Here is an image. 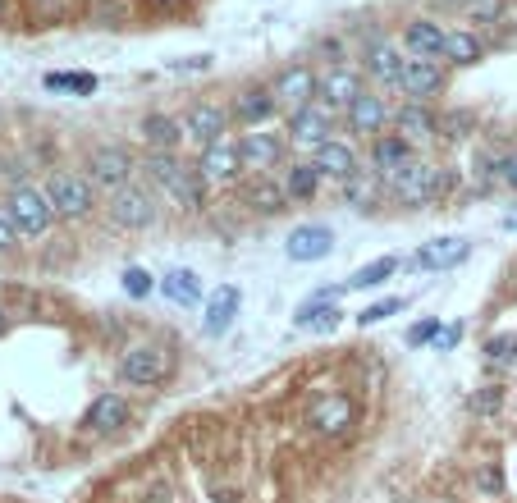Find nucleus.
Here are the masks:
<instances>
[{
    "label": "nucleus",
    "instance_id": "obj_9",
    "mask_svg": "<svg viewBox=\"0 0 517 503\" xmlns=\"http://www.w3.org/2000/svg\"><path fill=\"white\" fill-rule=\"evenodd\" d=\"M334 133V110L325 106V101H312V106H302L289 115V138L302 142V147H325Z\"/></svg>",
    "mask_w": 517,
    "mask_h": 503
},
{
    "label": "nucleus",
    "instance_id": "obj_49",
    "mask_svg": "<svg viewBox=\"0 0 517 503\" xmlns=\"http://www.w3.org/2000/svg\"><path fill=\"white\" fill-rule=\"evenodd\" d=\"M504 229H508V234H517V211H508V215H504Z\"/></svg>",
    "mask_w": 517,
    "mask_h": 503
},
{
    "label": "nucleus",
    "instance_id": "obj_20",
    "mask_svg": "<svg viewBox=\"0 0 517 503\" xmlns=\"http://www.w3.org/2000/svg\"><path fill=\"white\" fill-rule=\"evenodd\" d=\"M371 165H376V174H385V179L403 174L412 165V142L403 138V133H385V138H376L371 142Z\"/></svg>",
    "mask_w": 517,
    "mask_h": 503
},
{
    "label": "nucleus",
    "instance_id": "obj_27",
    "mask_svg": "<svg viewBox=\"0 0 517 503\" xmlns=\"http://www.w3.org/2000/svg\"><path fill=\"white\" fill-rule=\"evenodd\" d=\"M394 124H399V133L408 142H431L435 129H440V119H435V110L426 106V101H408V106H399Z\"/></svg>",
    "mask_w": 517,
    "mask_h": 503
},
{
    "label": "nucleus",
    "instance_id": "obj_29",
    "mask_svg": "<svg viewBox=\"0 0 517 503\" xmlns=\"http://www.w3.org/2000/svg\"><path fill=\"white\" fill-rule=\"evenodd\" d=\"M344 119H348V129H353V133H362V138H367V133H380V129H385L389 110H385V101H380L376 92H362V97H357L353 106L344 110Z\"/></svg>",
    "mask_w": 517,
    "mask_h": 503
},
{
    "label": "nucleus",
    "instance_id": "obj_21",
    "mask_svg": "<svg viewBox=\"0 0 517 503\" xmlns=\"http://www.w3.org/2000/svg\"><path fill=\"white\" fill-rule=\"evenodd\" d=\"M129 421V398L124 394H101L92 398V407L83 412V426L92 430V435H110V430H119Z\"/></svg>",
    "mask_w": 517,
    "mask_h": 503
},
{
    "label": "nucleus",
    "instance_id": "obj_32",
    "mask_svg": "<svg viewBox=\"0 0 517 503\" xmlns=\"http://www.w3.org/2000/svg\"><path fill=\"white\" fill-rule=\"evenodd\" d=\"M399 270V257H380V261H371V266H362V270H353V275L344 279V293H362V289H380L389 275Z\"/></svg>",
    "mask_w": 517,
    "mask_h": 503
},
{
    "label": "nucleus",
    "instance_id": "obj_34",
    "mask_svg": "<svg viewBox=\"0 0 517 503\" xmlns=\"http://www.w3.org/2000/svg\"><path fill=\"white\" fill-rule=\"evenodd\" d=\"M344 197H348V202H353V206H362V211H367V206H371V202H376V197H380V174L357 170L353 179L344 183Z\"/></svg>",
    "mask_w": 517,
    "mask_h": 503
},
{
    "label": "nucleus",
    "instance_id": "obj_19",
    "mask_svg": "<svg viewBox=\"0 0 517 503\" xmlns=\"http://www.w3.org/2000/svg\"><path fill=\"white\" fill-rule=\"evenodd\" d=\"M284 252H289V261H325L334 252V234L325 225H298L284 243Z\"/></svg>",
    "mask_w": 517,
    "mask_h": 503
},
{
    "label": "nucleus",
    "instance_id": "obj_38",
    "mask_svg": "<svg viewBox=\"0 0 517 503\" xmlns=\"http://www.w3.org/2000/svg\"><path fill=\"white\" fill-rule=\"evenodd\" d=\"M403 311V298H385V302H371L367 311H357V325L367 330V325H380V321H389V316H399Z\"/></svg>",
    "mask_w": 517,
    "mask_h": 503
},
{
    "label": "nucleus",
    "instance_id": "obj_14",
    "mask_svg": "<svg viewBox=\"0 0 517 503\" xmlns=\"http://www.w3.org/2000/svg\"><path fill=\"white\" fill-rule=\"evenodd\" d=\"M362 92H367V87H362V74H357L353 65H330V74L316 87V101H325L330 110H348Z\"/></svg>",
    "mask_w": 517,
    "mask_h": 503
},
{
    "label": "nucleus",
    "instance_id": "obj_7",
    "mask_svg": "<svg viewBox=\"0 0 517 503\" xmlns=\"http://www.w3.org/2000/svg\"><path fill=\"white\" fill-rule=\"evenodd\" d=\"M197 174H202V183H211V188H229V183H238V174H243L238 142L220 138V142H211V147H202V156H197Z\"/></svg>",
    "mask_w": 517,
    "mask_h": 503
},
{
    "label": "nucleus",
    "instance_id": "obj_42",
    "mask_svg": "<svg viewBox=\"0 0 517 503\" xmlns=\"http://www.w3.org/2000/svg\"><path fill=\"white\" fill-rule=\"evenodd\" d=\"M440 129H449V138H463V129H472V115H467V110H458V115H444Z\"/></svg>",
    "mask_w": 517,
    "mask_h": 503
},
{
    "label": "nucleus",
    "instance_id": "obj_10",
    "mask_svg": "<svg viewBox=\"0 0 517 503\" xmlns=\"http://www.w3.org/2000/svg\"><path fill=\"white\" fill-rule=\"evenodd\" d=\"M110 220H115L119 229H147L151 220H156V202H151L147 188L129 183V188L110 193Z\"/></svg>",
    "mask_w": 517,
    "mask_h": 503
},
{
    "label": "nucleus",
    "instance_id": "obj_50",
    "mask_svg": "<svg viewBox=\"0 0 517 503\" xmlns=\"http://www.w3.org/2000/svg\"><path fill=\"white\" fill-rule=\"evenodd\" d=\"M5 325H10V321H5V307H0V334H5Z\"/></svg>",
    "mask_w": 517,
    "mask_h": 503
},
{
    "label": "nucleus",
    "instance_id": "obj_36",
    "mask_svg": "<svg viewBox=\"0 0 517 503\" xmlns=\"http://www.w3.org/2000/svg\"><path fill=\"white\" fill-rule=\"evenodd\" d=\"M87 19L97 23V28H119V23L129 19V5H124V0H92Z\"/></svg>",
    "mask_w": 517,
    "mask_h": 503
},
{
    "label": "nucleus",
    "instance_id": "obj_30",
    "mask_svg": "<svg viewBox=\"0 0 517 503\" xmlns=\"http://www.w3.org/2000/svg\"><path fill=\"white\" fill-rule=\"evenodd\" d=\"M161 289L174 307H197V302H202V279H197V270H170V275L161 279Z\"/></svg>",
    "mask_w": 517,
    "mask_h": 503
},
{
    "label": "nucleus",
    "instance_id": "obj_26",
    "mask_svg": "<svg viewBox=\"0 0 517 503\" xmlns=\"http://www.w3.org/2000/svg\"><path fill=\"white\" fill-rule=\"evenodd\" d=\"M339 316H344V311L334 307V298H325V293H316L312 302H302V307L293 311V330H307V334H330L334 325H339Z\"/></svg>",
    "mask_w": 517,
    "mask_h": 503
},
{
    "label": "nucleus",
    "instance_id": "obj_52",
    "mask_svg": "<svg viewBox=\"0 0 517 503\" xmlns=\"http://www.w3.org/2000/svg\"><path fill=\"white\" fill-rule=\"evenodd\" d=\"M0 10H5V0H0Z\"/></svg>",
    "mask_w": 517,
    "mask_h": 503
},
{
    "label": "nucleus",
    "instance_id": "obj_18",
    "mask_svg": "<svg viewBox=\"0 0 517 503\" xmlns=\"http://www.w3.org/2000/svg\"><path fill=\"white\" fill-rule=\"evenodd\" d=\"M440 87H444L440 60H408V65H403V78H399V92H403V97L426 101V97H435Z\"/></svg>",
    "mask_w": 517,
    "mask_h": 503
},
{
    "label": "nucleus",
    "instance_id": "obj_23",
    "mask_svg": "<svg viewBox=\"0 0 517 503\" xmlns=\"http://www.w3.org/2000/svg\"><path fill=\"white\" fill-rule=\"evenodd\" d=\"M138 133H142V142H147L151 151H174L179 142L188 138V133H184V119L161 115V110H151V115H142Z\"/></svg>",
    "mask_w": 517,
    "mask_h": 503
},
{
    "label": "nucleus",
    "instance_id": "obj_6",
    "mask_svg": "<svg viewBox=\"0 0 517 503\" xmlns=\"http://www.w3.org/2000/svg\"><path fill=\"white\" fill-rule=\"evenodd\" d=\"M46 197H51L55 215H65V220L92 215V179H83V174H51Z\"/></svg>",
    "mask_w": 517,
    "mask_h": 503
},
{
    "label": "nucleus",
    "instance_id": "obj_15",
    "mask_svg": "<svg viewBox=\"0 0 517 503\" xmlns=\"http://www.w3.org/2000/svg\"><path fill=\"white\" fill-rule=\"evenodd\" d=\"M467 257H472V243H467L463 234H444V238H431V243L417 247L421 270H453V266H463Z\"/></svg>",
    "mask_w": 517,
    "mask_h": 503
},
{
    "label": "nucleus",
    "instance_id": "obj_31",
    "mask_svg": "<svg viewBox=\"0 0 517 503\" xmlns=\"http://www.w3.org/2000/svg\"><path fill=\"white\" fill-rule=\"evenodd\" d=\"M316 188H321V170H316L312 161H298L289 174H284V193H289V202H312Z\"/></svg>",
    "mask_w": 517,
    "mask_h": 503
},
{
    "label": "nucleus",
    "instance_id": "obj_17",
    "mask_svg": "<svg viewBox=\"0 0 517 503\" xmlns=\"http://www.w3.org/2000/svg\"><path fill=\"white\" fill-rule=\"evenodd\" d=\"M444 42H449V33L435 19H412L403 28V46L412 51V60H444Z\"/></svg>",
    "mask_w": 517,
    "mask_h": 503
},
{
    "label": "nucleus",
    "instance_id": "obj_22",
    "mask_svg": "<svg viewBox=\"0 0 517 503\" xmlns=\"http://www.w3.org/2000/svg\"><path fill=\"white\" fill-rule=\"evenodd\" d=\"M316 170H321V179H339V183H348L353 179L362 165H357V151L348 147V142H339V138H330L325 147H316Z\"/></svg>",
    "mask_w": 517,
    "mask_h": 503
},
{
    "label": "nucleus",
    "instance_id": "obj_11",
    "mask_svg": "<svg viewBox=\"0 0 517 503\" xmlns=\"http://www.w3.org/2000/svg\"><path fill=\"white\" fill-rule=\"evenodd\" d=\"M238 156H243V170L248 174H266L284 161V138L266 129H248L238 138Z\"/></svg>",
    "mask_w": 517,
    "mask_h": 503
},
{
    "label": "nucleus",
    "instance_id": "obj_47",
    "mask_svg": "<svg viewBox=\"0 0 517 503\" xmlns=\"http://www.w3.org/2000/svg\"><path fill=\"white\" fill-rule=\"evenodd\" d=\"M476 485H481L485 494H499V485H504V481H499V471H495V467H485L481 476H476Z\"/></svg>",
    "mask_w": 517,
    "mask_h": 503
},
{
    "label": "nucleus",
    "instance_id": "obj_1",
    "mask_svg": "<svg viewBox=\"0 0 517 503\" xmlns=\"http://www.w3.org/2000/svg\"><path fill=\"white\" fill-rule=\"evenodd\" d=\"M119 375H124V385L133 389H156L165 385L174 375V348L170 343H133V348H124V357H119Z\"/></svg>",
    "mask_w": 517,
    "mask_h": 503
},
{
    "label": "nucleus",
    "instance_id": "obj_3",
    "mask_svg": "<svg viewBox=\"0 0 517 503\" xmlns=\"http://www.w3.org/2000/svg\"><path fill=\"white\" fill-rule=\"evenodd\" d=\"M5 215L14 220L19 238H42L55 220V206H51V197H46V188L19 183V188H10V197H5Z\"/></svg>",
    "mask_w": 517,
    "mask_h": 503
},
{
    "label": "nucleus",
    "instance_id": "obj_48",
    "mask_svg": "<svg viewBox=\"0 0 517 503\" xmlns=\"http://www.w3.org/2000/svg\"><path fill=\"white\" fill-rule=\"evenodd\" d=\"M476 407H481V412H495V407H499V394H495V389H490V394H481V398H476Z\"/></svg>",
    "mask_w": 517,
    "mask_h": 503
},
{
    "label": "nucleus",
    "instance_id": "obj_4",
    "mask_svg": "<svg viewBox=\"0 0 517 503\" xmlns=\"http://www.w3.org/2000/svg\"><path fill=\"white\" fill-rule=\"evenodd\" d=\"M453 188V170H440V165H426V161H412L403 174L389 179V193L399 197L403 206H421V202H435V197H449Z\"/></svg>",
    "mask_w": 517,
    "mask_h": 503
},
{
    "label": "nucleus",
    "instance_id": "obj_40",
    "mask_svg": "<svg viewBox=\"0 0 517 503\" xmlns=\"http://www.w3.org/2000/svg\"><path fill=\"white\" fill-rule=\"evenodd\" d=\"M458 339H463V325H440V330H435V353H453V348H458Z\"/></svg>",
    "mask_w": 517,
    "mask_h": 503
},
{
    "label": "nucleus",
    "instance_id": "obj_35",
    "mask_svg": "<svg viewBox=\"0 0 517 503\" xmlns=\"http://www.w3.org/2000/svg\"><path fill=\"white\" fill-rule=\"evenodd\" d=\"M46 92H74V97H92L97 92V74H46Z\"/></svg>",
    "mask_w": 517,
    "mask_h": 503
},
{
    "label": "nucleus",
    "instance_id": "obj_43",
    "mask_svg": "<svg viewBox=\"0 0 517 503\" xmlns=\"http://www.w3.org/2000/svg\"><path fill=\"white\" fill-rule=\"evenodd\" d=\"M495 179L508 183V188L517 193V151H513V156H499V174H495Z\"/></svg>",
    "mask_w": 517,
    "mask_h": 503
},
{
    "label": "nucleus",
    "instance_id": "obj_13",
    "mask_svg": "<svg viewBox=\"0 0 517 503\" xmlns=\"http://www.w3.org/2000/svg\"><path fill=\"white\" fill-rule=\"evenodd\" d=\"M316 87H321V78L312 74L307 65H293V69H284L275 83H270V92H275V101H280L284 110H302V106H312L316 101Z\"/></svg>",
    "mask_w": 517,
    "mask_h": 503
},
{
    "label": "nucleus",
    "instance_id": "obj_2",
    "mask_svg": "<svg viewBox=\"0 0 517 503\" xmlns=\"http://www.w3.org/2000/svg\"><path fill=\"white\" fill-rule=\"evenodd\" d=\"M142 170H147L151 183H161V188H165V193H170L179 206H188V211H193V206H202L206 183H202V174H197V165H179L170 151H147Z\"/></svg>",
    "mask_w": 517,
    "mask_h": 503
},
{
    "label": "nucleus",
    "instance_id": "obj_8",
    "mask_svg": "<svg viewBox=\"0 0 517 503\" xmlns=\"http://www.w3.org/2000/svg\"><path fill=\"white\" fill-rule=\"evenodd\" d=\"M229 124H234V115H229V106H220V101H193V106L184 110V133L193 142H202V147L225 138Z\"/></svg>",
    "mask_w": 517,
    "mask_h": 503
},
{
    "label": "nucleus",
    "instance_id": "obj_25",
    "mask_svg": "<svg viewBox=\"0 0 517 503\" xmlns=\"http://www.w3.org/2000/svg\"><path fill=\"white\" fill-rule=\"evenodd\" d=\"M238 316V289L234 284H220L211 298H206V316H202V330L211 334V339H220V334H229V325H234Z\"/></svg>",
    "mask_w": 517,
    "mask_h": 503
},
{
    "label": "nucleus",
    "instance_id": "obj_28",
    "mask_svg": "<svg viewBox=\"0 0 517 503\" xmlns=\"http://www.w3.org/2000/svg\"><path fill=\"white\" fill-rule=\"evenodd\" d=\"M243 202L261 215H280L289 206V193H284V183H275L270 174H252V183L243 188Z\"/></svg>",
    "mask_w": 517,
    "mask_h": 503
},
{
    "label": "nucleus",
    "instance_id": "obj_5",
    "mask_svg": "<svg viewBox=\"0 0 517 503\" xmlns=\"http://www.w3.org/2000/svg\"><path fill=\"white\" fill-rule=\"evenodd\" d=\"M353 421H357V403L344 394V389H325V394H316L312 403H307V426L325 439L348 435Z\"/></svg>",
    "mask_w": 517,
    "mask_h": 503
},
{
    "label": "nucleus",
    "instance_id": "obj_39",
    "mask_svg": "<svg viewBox=\"0 0 517 503\" xmlns=\"http://www.w3.org/2000/svg\"><path fill=\"white\" fill-rule=\"evenodd\" d=\"M74 10H78V0H33V14L37 19H46V23L69 19Z\"/></svg>",
    "mask_w": 517,
    "mask_h": 503
},
{
    "label": "nucleus",
    "instance_id": "obj_16",
    "mask_svg": "<svg viewBox=\"0 0 517 503\" xmlns=\"http://www.w3.org/2000/svg\"><path fill=\"white\" fill-rule=\"evenodd\" d=\"M275 110H280V101H275L270 87H243V92L229 101V115H234L238 124H248V129H261Z\"/></svg>",
    "mask_w": 517,
    "mask_h": 503
},
{
    "label": "nucleus",
    "instance_id": "obj_12",
    "mask_svg": "<svg viewBox=\"0 0 517 503\" xmlns=\"http://www.w3.org/2000/svg\"><path fill=\"white\" fill-rule=\"evenodd\" d=\"M87 170H92V183L119 193V188H129V179H133V156L124 147H97L87 156Z\"/></svg>",
    "mask_w": 517,
    "mask_h": 503
},
{
    "label": "nucleus",
    "instance_id": "obj_44",
    "mask_svg": "<svg viewBox=\"0 0 517 503\" xmlns=\"http://www.w3.org/2000/svg\"><path fill=\"white\" fill-rule=\"evenodd\" d=\"M435 330H440V321H421V325H412L408 343H412V348H421V343H431V339H435Z\"/></svg>",
    "mask_w": 517,
    "mask_h": 503
},
{
    "label": "nucleus",
    "instance_id": "obj_45",
    "mask_svg": "<svg viewBox=\"0 0 517 503\" xmlns=\"http://www.w3.org/2000/svg\"><path fill=\"white\" fill-rule=\"evenodd\" d=\"M174 74H197V69H211V55H193V60H174Z\"/></svg>",
    "mask_w": 517,
    "mask_h": 503
},
{
    "label": "nucleus",
    "instance_id": "obj_24",
    "mask_svg": "<svg viewBox=\"0 0 517 503\" xmlns=\"http://www.w3.org/2000/svg\"><path fill=\"white\" fill-rule=\"evenodd\" d=\"M403 51L394 42H385V37H376V42L367 46V74L376 78V83H385V87H399V78H403Z\"/></svg>",
    "mask_w": 517,
    "mask_h": 503
},
{
    "label": "nucleus",
    "instance_id": "obj_37",
    "mask_svg": "<svg viewBox=\"0 0 517 503\" xmlns=\"http://www.w3.org/2000/svg\"><path fill=\"white\" fill-rule=\"evenodd\" d=\"M119 284H124V293H129V298H151V289H156V275H151V270H142V266H129L124 270V275H119Z\"/></svg>",
    "mask_w": 517,
    "mask_h": 503
},
{
    "label": "nucleus",
    "instance_id": "obj_41",
    "mask_svg": "<svg viewBox=\"0 0 517 503\" xmlns=\"http://www.w3.org/2000/svg\"><path fill=\"white\" fill-rule=\"evenodd\" d=\"M485 353L495 357V362H508V357H517V339L513 334H499V339L485 343Z\"/></svg>",
    "mask_w": 517,
    "mask_h": 503
},
{
    "label": "nucleus",
    "instance_id": "obj_33",
    "mask_svg": "<svg viewBox=\"0 0 517 503\" xmlns=\"http://www.w3.org/2000/svg\"><path fill=\"white\" fill-rule=\"evenodd\" d=\"M485 55V46H481V37L476 33H467V28H458V33H449V42H444V60H449V65H476V60H481Z\"/></svg>",
    "mask_w": 517,
    "mask_h": 503
},
{
    "label": "nucleus",
    "instance_id": "obj_51",
    "mask_svg": "<svg viewBox=\"0 0 517 503\" xmlns=\"http://www.w3.org/2000/svg\"><path fill=\"white\" fill-rule=\"evenodd\" d=\"M444 5H472V0H444Z\"/></svg>",
    "mask_w": 517,
    "mask_h": 503
},
{
    "label": "nucleus",
    "instance_id": "obj_46",
    "mask_svg": "<svg viewBox=\"0 0 517 503\" xmlns=\"http://www.w3.org/2000/svg\"><path fill=\"white\" fill-rule=\"evenodd\" d=\"M14 238H19V229H14V220L5 211H0V252H10Z\"/></svg>",
    "mask_w": 517,
    "mask_h": 503
}]
</instances>
